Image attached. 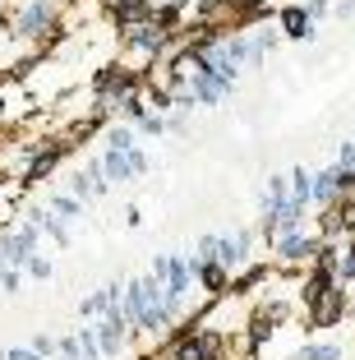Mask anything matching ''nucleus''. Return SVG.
<instances>
[{
  "instance_id": "21",
  "label": "nucleus",
  "mask_w": 355,
  "mask_h": 360,
  "mask_svg": "<svg viewBox=\"0 0 355 360\" xmlns=\"http://www.w3.org/2000/svg\"><path fill=\"white\" fill-rule=\"evenodd\" d=\"M0 291H5V296H19L23 291V268H0Z\"/></svg>"
},
{
  "instance_id": "2",
  "label": "nucleus",
  "mask_w": 355,
  "mask_h": 360,
  "mask_svg": "<svg viewBox=\"0 0 355 360\" xmlns=\"http://www.w3.org/2000/svg\"><path fill=\"white\" fill-rule=\"evenodd\" d=\"M120 37H125V46H129V51L148 56V65H157L162 56L171 51V46H176V37H171L167 28H157L153 19H148V23H134V28H125Z\"/></svg>"
},
{
  "instance_id": "27",
  "label": "nucleus",
  "mask_w": 355,
  "mask_h": 360,
  "mask_svg": "<svg viewBox=\"0 0 355 360\" xmlns=\"http://www.w3.org/2000/svg\"><path fill=\"white\" fill-rule=\"evenodd\" d=\"M337 167H342V171H355V143H342V153H337Z\"/></svg>"
},
{
  "instance_id": "18",
  "label": "nucleus",
  "mask_w": 355,
  "mask_h": 360,
  "mask_svg": "<svg viewBox=\"0 0 355 360\" xmlns=\"http://www.w3.org/2000/svg\"><path fill=\"white\" fill-rule=\"evenodd\" d=\"M134 129H138L143 139H162V134H167V116H157V111H143V116L134 120Z\"/></svg>"
},
{
  "instance_id": "11",
  "label": "nucleus",
  "mask_w": 355,
  "mask_h": 360,
  "mask_svg": "<svg viewBox=\"0 0 355 360\" xmlns=\"http://www.w3.org/2000/svg\"><path fill=\"white\" fill-rule=\"evenodd\" d=\"M97 162H102L106 185H129V180H134V167H129V158H125V153H111V148H106Z\"/></svg>"
},
{
  "instance_id": "17",
  "label": "nucleus",
  "mask_w": 355,
  "mask_h": 360,
  "mask_svg": "<svg viewBox=\"0 0 355 360\" xmlns=\"http://www.w3.org/2000/svg\"><path fill=\"white\" fill-rule=\"evenodd\" d=\"M295 360H342V347H333V342H309V347L295 351Z\"/></svg>"
},
{
  "instance_id": "3",
  "label": "nucleus",
  "mask_w": 355,
  "mask_h": 360,
  "mask_svg": "<svg viewBox=\"0 0 355 360\" xmlns=\"http://www.w3.org/2000/svg\"><path fill=\"white\" fill-rule=\"evenodd\" d=\"M346 305H351L346 286H328L314 305H304V309H309V328H337V323L346 319Z\"/></svg>"
},
{
  "instance_id": "26",
  "label": "nucleus",
  "mask_w": 355,
  "mask_h": 360,
  "mask_svg": "<svg viewBox=\"0 0 355 360\" xmlns=\"http://www.w3.org/2000/svg\"><path fill=\"white\" fill-rule=\"evenodd\" d=\"M328 10H333V0H304V14H309V19H314V23L323 19V14H328Z\"/></svg>"
},
{
  "instance_id": "19",
  "label": "nucleus",
  "mask_w": 355,
  "mask_h": 360,
  "mask_svg": "<svg viewBox=\"0 0 355 360\" xmlns=\"http://www.w3.org/2000/svg\"><path fill=\"white\" fill-rule=\"evenodd\" d=\"M74 342H79V356H84V360H102V347H97V333H93V323H84V328L74 333Z\"/></svg>"
},
{
  "instance_id": "28",
  "label": "nucleus",
  "mask_w": 355,
  "mask_h": 360,
  "mask_svg": "<svg viewBox=\"0 0 355 360\" xmlns=\"http://www.w3.org/2000/svg\"><path fill=\"white\" fill-rule=\"evenodd\" d=\"M5 360H42L32 347H5Z\"/></svg>"
},
{
  "instance_id": "13",
  "label": "nucleus",
  "mask_w": 355,
  "mask_h": 360,
  "mask_svg": "<svg viewBox=\"0 0 355 360\" xmlns=\"http://www.w3.org/2000/svg\"><path fill=\"white\" fill-rule=\"evenodd\" d=\"M309 203H323V208H333V203H337V167H328V171H314Z\"/></svg>"
},
{
  "instance_id": "14",
  "label": "nucleus",
  "mask_w": 355,
  "mask_h": 360,
  "mask_svg": "<svg viewBox=\"0 0 355 360\" xmlns=\"http://www.w3.org/2000/svg\"><path fill=\"white\" fill-rule=\"evenodd\" d=\"M46 208H51L60 222H79L88 203H84V199H74V194H51V203H46Z\"/></svg>"
},
{
  "instance_id": "4",
  "label": "nucleus",
  "mask_w": 355,
  "mask_h": 360,
  "mask_svg": "<svg viewBox=\"0 0 355 360\" xmlns=\"http://www.w3.org/2000/svg\"><path fill=\"white\" fill-rule=\"evenodd\" d=\"M272 250V259H277V264H309L314 259V250H318V236H304V231H282L277 236V240L268 245Z\"/></svg>"
},
{
  "instance_id": "25",
  "label": "nucleus",
  "mask_w": 355,
  "mask_h": 360,
  "mask_svg": "<svg viewBox=\"0 0 355 360\" xmlns=\"http://www.w3.org/2000/svg\"><path fill=\"white\" fill-rule=\"evenodd\" d=\"M28 347L37 351V356H42V360H56V338H46V333H37V338H32Z\"/></svg>"
},
{
  "instance_id": "29",
  "label": "nucleus",
  "mask_w": 355,
  "mask_h": 360,
  "mask_svg": "<svg viewBox=\"0 0 355 360\" xmlns=\"http://www.w3.org/2000/svg\"><path fill=\"white\" fill-rule=\"evenodd\" d=\"M346 250H351V255H355V231H351V245H346Z\"/></svg>"
},
{
  "instance_id": "22",
  "label": "nucleus",
  "mask_w": 355,
  "mask_h": 360,
  "mask_svg": "<svg viewBox=\"0 0 355 360\" xmlns=\"http://www.w3.org/2000/svg\"><path fill=\"white\" fill-rule=\"evenodd\" d=\"M125 158H129V167H134V180H138V176H148V171H153V158H148V153L138 148V143H134V148L125 153Z\"/></svg>"
},
{
  "instance_id": "1",
  "label": "nucleus",
  "mask_w": 355,
  "mask_h": 360,
  "mask_svg": "<svg viewBox=\"0 0 355 360\" xmlns=\"http://www.w3.org/2000/svg\"><path fill=\"white\" fill-rule=\"evenodd\" d=\"M56 28H60V5L56 0H19L10 23V32L19 42H46Z\"/></svg>"
},
{
  "instance_id": "10",
  "label": "nucleus",
  "mask_w": 355,
  "mask_h": 360,
  "mask_svg": "<svg viewBox=\"0 0 355 360\" xmlns=\"http://www.w3.org/2000/svg\"><path fill=\"white\" fill-rule=\"evenodd\" d=\"M28 222L37 226V231H42V236H51V240L60 245V250H65V245H70V222H60V217H56L51 208H28Z\"/></svg>"
},
{
  "instance_id": "12",
  "label": "nucleus",
  "mask_w": 355,
  "mask_h": 360,
  "mask_svg": "<svg viewBox=\"0 0 355 360\" xmlns=\"http://www.w3.org/2000/svg\"><path fill=\"white\" fill-rule=\"evenodd\" d=\"M328 286H337V277H333V273H328V268H318V264H309V277H304V282H300V300H304V305H314V300L323 296Z\"/></svg>"
},
{
  "instance_id": "8",
  "label": "nucleus",
  "mask_w": 355,
  "mask_h": 360,
  "mask_svg": "<svg viewBox=\"0 0 355 360\" xmlns=\"http://www.w3.org/2000/svg\"><path fill=\"white\" fill-rule=\"evenodd\" d=\"M277 23H282V37H291V42H314V19L304 14V5H282Z\"/></svg>"
},
{
  "instance_id": "20",
  "label": "nucleus",
  "mask_w": 355,
  "mask_h": 360,
  "mask_svg": "<svg viewBox=\"0 0 355 360\" xmlns=\"http://www.w3.org/2000/svg\"><path fill=\"white\" fill-rule=\"evenodd\" d=\"M23 277H32V282H51V259H46V255H32L28 264H23Z\"/></svg>"
},
{
  "instance_id": "6",
  "label": "nucleus",
  "mask_w": 355,
  "mask_h": 360,
  "mask_svg": "<svg viewBox=\"0 0 355 360\" xmlns=\"http://www.w3.org/2000/svg\"><path fill=\"white\" fill-rule=\"evenodd\" d=\"M185 88H189V97H194V106H221V102L231 97L226 88H221L217 75H199V70H189Z\"/></svg>"
},
{
  "instance_id": "5",
  "label": "nucleus",
  "mask_w": 355,
  "mask_h": 360,
  "mask_svg": "<svg viewBox=\"0 0 355 360\" xmlns=\"http://www.w3.org/2000/svg\"><path fill=\"white\" fill-rule=\"evenodd\" d=\"M185 259H189V273H194V286H203L208 300H221L231 291V273L217 264V259H208V264H199L194 255H185Z\"/></svg>"
},
{
  "instance_id": "7",
  "label": "nucleus",
  "mask_w": 355,
  "mask_h": 360,
  "mask_svg": "<svg viewBox=\"0 0 355 360\" xmlns=\"http://www.w3.org/2000/svg\"><path fill=\"white\" fill-rule=\"evenodd\" d=\"M106 14H111L115 28L125 32V28H134V23H148V19H153V0H111V5H106Z\"/></svg>"
},
{
  "instance_id": "24",
  "label": "nucleus",
  "mask_w": 355,
  "mask_h": 360,
  "mask_svg": "<svg viewBox=\"0 0 355 360\" xmlns=\"http://www.w3.org/2000/svg\"><path fill=\"white\" fill-rule=\"evenodd\" d=\"M185 129H189V111L171 106V116H167V134H185Z\"/></svg>"
},
{
  "instance_id": "15",
  "label": "nucleus",
  "mask_w": 355,
  "mask_h": 360,
  "mask_svg": "<svg viewBox=\"0 0 355 360\" xmlns=\"http://www.w3.org/2000/svg\"><path fill=\"white\" fill-rule=\"evenodd\" d=\"M134 143H138V129L129 125V120H120V125L106 129V148H111V153H129Z\"/></svg>"
},
{
  "instance_id": "9",
  "label": "nucleus",
  "mask_w": 355,
  "mask_h": 360,
  "mask_svg": "<svg viewBox=\"0 0 355 360\" xmlns=\"http://www.w3.org/2000/svg\"><path fill=\"white\" fill-rule=\"evenodd\" d=\"M162 286H167V296H189V286H194V273H189V259L185 255H167V277H162Z\"/></svg>"
},
{
  "instance_id": "30",
  "label": "nucleus",
  "mask_w": 355,
  "mask_h": 360,
  "mask_svg": "<svg viewBox=\"0 0 355 360\" xmlns=\"http://www.w3.org/2000/svg\"><path fill=\"white\" fill-rule=\"evenodd\" d=\"M106 5H111V0H106Z\"/></svg>"
},
{
  "instance_id": "16",
  "label": "nucleus",
  "mask_w": 355,
  "mask_h": 360,
  "mask_svg": "<svg viewBox=\"0 0 355 360\" xmlns=\"http://www.w3.org/2000/svg\"><path fill=\"white\" fill-rule=\"evenodd\" d=\"M286 185H291V199H300V203H309V190H314V171H304V167H295V171H286Z\"/></svg>"
},
{
  "instance_id": "23",
  "label": "nucleus",
  "mask_w": 355,
  "mask_h": 360,
  "mask_svg": "<svg viewBox=\"0 0 355 360\" xmlns=\"http://www.w3.org/2000/svg\"><path fill=\"white\" fill-rule=\"evenodd\" d=\"M194 259H199V264H208V259H217V236H199V245H194Z\"/></svg>"
}]
</instances>
